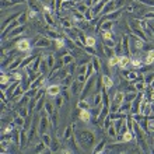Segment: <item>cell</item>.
<instances>
[{
	"label": "cell",
	"mask_w": 154,
	"mask_h": 154,
	"mask_svg": "<svg viewBox=\"0 0 154 154\" xmlns=\"http://www.w3.org/2000/svg\"><path fill=\"white\" fill-rule=\"evenodd\" d=\"M105 150V140H101V142L98 143L97 146L94 147V153H102V151Z\"/></svg>",
	"instance_id": "cell-35"
},
{
	"label": "cell",
	"mask_w": 154,
	"mask_h": 154,
	"mask_svg": "<svg viewBox=\"0 0 154 154\" xmlns=\"http://www.w3.org/2000/svg\"><path fill=\"white\" fill-rule=\"evenodd\" d=\"M56 100H55V105H56V108H60L62 105H63V101H65V97H63V95H62L60 97V94H59V95H56Z\"/></svg>",
	"instance_id": "cell-45"
},
{
	"label": "cell",
	"mask_w": 154,
	"mask_h": 154,
	"mask_svg": "<svg viewBox=\"0 0 154 154\" xmlns=\"http://www.w3.org/2000/svg\"><path fill=\"white\" fill-rule=\"evenodd\" d=\"M118 63H119V56H116V55L108 59V66L109 67H115V66H118Z\"/></svg>",
	"instance_id": "cell-40"
},
{
	"label": "cell",
	"mask_w": 154,
	"mask_h": 154,
	"mask_svg": "<svg viewBox=\"0 0 154 154\" xmlns=\"http://www.w3.org/2000/svg\"><path fill=\"white\" fill-rule=\"evenodd\" d=\"M60 93H62V87L59 84H49L48 87H46V94H48L51 98H55Z\"/></svg>",
	"instance_id": "cell-4"
},
{
	"label": "cell",
	"mask_w": 154,
	"mask_h": 154,
	"mask_svg": "<svg viewBox=\"0 0 154 154\" xmlns=\"http://www.w3.org/2000/svg\"><path fill=\"white\" fill-rule=\"evenodd\" d=\"M13 123H14V126L16 128H24V125H25V118H23V116H20V115H17L14 119H13Z\"/></svg>",
	"instance_id": "cell-21"
},
{
	"label": "cell",
	"mask_w": 154,
	"mask_h": 154,
	"mask_svg": "<svg viewBox=\"0 0 154 154\" xmlns=\"http://www.w3.org/2000/svg\"><path fill=\"white\" fill-rule=\"evenodd\" d=\"M73 130H74V125H69L67 128L65 129V132H63V139L65 140H69V139L73 137Z\"/></svg>",
	"instance_id": "cell-18"
},
{
	"label": "cell",
	"mask_w": 154,
	"mask_h": 154,
	"mask_svg": "<svg viewBox=\"0 0 154 154\" xmlns=\"http://www.w3.org/2000/svg\"><path fill=\"white\" fill-rule=\"evenodd\" d=\"M74 67H77L76 66V63H70V65H67V72H69V74H73V72H74Z\"/></svg>",
	"instance_id": "cell-53"
},
{
	"label": "cell",
	"mask_w": 154,
	"mask_h": 154,
	"mask_svg": "<svg viewBox=\"0 0 154 154\" xmlns=\"http://www.w3.org/2000/svg\"><path fill=\"white\" fill-rule=\"evenodd\" d=\"M63 2H65V0H55V10H56V11H59V10L62 8Z\"/></svg>",
	"instance_id": "cell-52"
},
{
	"label": "cell",
	"mask_w": 154,
	"mask_h": 154,
	"mask_svg": "<svg viewBox=\"0 0 154 154\" xmlns=\"http://www.w3.org/2000/svg\"><path fill=\"white\" fill-rule=\"evenodd\" d=\"M11 77H13V80H14V81L24 80V76H23V73H20V72H14V73L11 74Z\"/></svg>",
	"instance_id": "cell-46"
},
{
	"label": "cell",
	"mask_w": 154,
	"mask_h": 154,
	"mask_svg": "<svg viewBox=\"0 0 154 154\" xmlns=\"http://www.w3.org/2000/svg\"><path fill=\"white\" fill-rule=\"evenodd\" d=\"M144 6H149V7H154V0H140Z\"/></svg>",
	"instance_id": "cell-54"
},
{
	"label": "cell",
	"mask_w": 154,
	"mask_h": 154,
	"mask_svg": "<svg viewBox=\"0 0 154 154\" xmlns=\"http://www.w3.org/2000/svg\"><path fill=\"white\" fill-rule=\"evenodd\" d=\"M45 21H46V23H48V24L51 25V27H55V24H56V23H55V20H53V17H52V14H51V13H45Z\"/></svg>",
	"instance_id": "cell-43"
},
{
	"label": "cell",
	"mask_w": 154,
	"mask_h": 154,
	"mask_svg": "<svg viewBox=\"0 0 154 154\" xmlns=\"http://www.w3.org/2000/svg\"><path fill=\"white\" fill-rule=\"evenodd\" d=\"M27 139H28V134L25 133V129L21 130V136H20V146H21V149L27 146Z\"/></svg>",
	"instance_id": "cell-33"
},
{
	"label": "cell",
	"mask_w": 154,
	"mask_h": 154,
	"mask_svg": "<svg viewBox=\"0 0 154 154\" xmlns=\"http://www.w3.org/2000/svg\"><path fill=\"white\" fill-rule=\"evenodd\" d=\"M153 87H154V80L151 81V84H150V88H153Z\"/></svg>",
	"instance_id": "cell-55"
},
{
	"label": "cell",
	"mask_w": 154,
	"mask_h": 154,
	"mask_svg": "<svg viewBox=\"0 0 154 154\" xmlns=\"http://www.w3.org/2000/svg\"><path fill=\"white\" fill-rule=\"evenodd\" d=\"M85 45H87V46H94V48H95V45H97V38L94 37V35H87Z\"/></svg>",
	"instance_id": "cell-32"
},
{
	"label": "cell",
	"mask_w": 154,
	"mask_h": 154,
	"mask_svg": "<svg viewBox=\"0 0 154 154\" xmlns=\"http://www.w3.org/2000/svg\"><path fill=\"white\" fill-rule=\"evenodd\" d=\"M45 100H44V97L42 98H39V100H38L37 101V106H35V112H39V111H42L45 108Z\"/></svg>",
	"instance_id": "cell-41"
},
{
	"label": "cell",
	"mask_w": 154,
	"mask_h": 154,
	"mask_svg": "<svg viewBox=\"0 0 154 154\" xmlns=\"http://www.w3.org/2000/svg\"><path fill=\"white\" fill-rule=\"evenodd\" d=\"M55 108H56V105H55L52 101H46V102H45V108H44V109L51 116L55 114Z\"/></svg>",
	"instance_id": "cell-23"
},
{
	"label": "cell",
	"mask_w": 154,
	"mask_h": 154,
	"mask_svg": "<svg viewBox=\"0 0 154 154\" xmlns=\"http://www.w3.org/2000/svg\"><path fill=\"white\" fill-rule=\"evenodd\" d=\"M24 31H25V25H18V27H16L11 32L8 34V39H11V38L18 37V35H21V34H24Z\"/></svg>",
	"instance_id": "cell-13"
},
{
	"label": "cell",
	"mask_w": 154,
	"mask_h": 154,
	"mask_svg": "<svg viewBox=\"0 0 154 154\" xmlns=\"http://www.w3.org/2000/svg\"><path fill=\"white\" fill-rule=\"evenodd\" d=\"M91 111L90 109H80V121L84 123H88L91 121Z\"/></svg>",
	"instance_id": "cell-11"
},
{
	"label": "cell",
	"mask_w": 154,
	"mask_h": 154,
	"mask_svg": "<svg viewBox=\"0 0 154 154\" xmlns=\"http://www.w3.org/2000/svg\"><path fill=\"white\" fill-rule=\"evenodd\" d=\"M84 18H85V20H87V21H91V20H93V18H94V16H93V11H91V7H90L88 10H87V11L84 13Z\"/></svg>",
	"instance_id": "cell-49"
},
{
	"label": "cell",
	"mask_w": 154,
	"mask_h": 154,
	"mask_svg": "<svg viewBox=\"0 0 154 154\" xmlns=\"http://www.w3.org/2000/svg\"><path fill=\"white\" fill-rule=\"evenodd\" d=\"M48 38H53V39H56V38H59V32L57 31H48Z\"/></svg>",
	"instance_id": "cell-51"
},
{
	"label": "cell",
	"mask_w": 154,
	"mask_h": 154,
	"mask_svg": "<svg viewBox=\"0 0 154 154\" xmlns=\"http://www.w3.org/2000/svg\"><path fill=\"white\" fill-rule=\"evenodd\" d=\"M130 66V57L128 55H121L119 56V63H118V67L119 69H126V67H129Z\"/></svg>",
	"instance_id": "cell-9"
},
{
	"label": "cell",
	"mask_w": 154,
	"mask_h": 154,
	"mask_svg": "<svg viewBox=\"0 0 154 154\" xmlns=\"http://www.w3.org/2000/svg\"><path fill=\"white\" fill-rule=\"evenodd\" d=\"M46 80H48V79H46L45 74H39V76L29 84V88H41V87H44V84H45V81Z\"/></svg>",
	"instance_id": "cell-7"
},
{
	"label": "cell",
	"mask_w": 154,
	"mask_h": 154,
	"mask_svg": "<svg viewBox=\"0 0 154 154\" xmlns=\"http://www.w3.org/2000/svg\"><path fill=\"white\" fill-rule=\"evenodd\" d=\"M101 79H102V85H104V88H106V90L112 88V85H114V80H112V77L108 76V74H104Z\"/></svg>",
	"instance_id": "cell-12"
},
{
	"label": "cell",
	"mask_w": 154,
	"mask_h": 154,
	"mask_svg": "<svg viewBox=\"0 0 154 154\" xmlns=\"http://www.w3.org/2000/svg\"><path fill=\"white\" fill-rule=\"evenodd\" d=\"M102 49H104V55H105L108 59L116 55V53H115V48H111L108 45H102Z\"/></svg>",
	"instance_id": "cell-20"
},
{
	"label": "cell",
	"mask_w": 154,
	"mask_h": 154,
	"mask_svg": "<svg viewBox=\"0 0 154 154\" xmlns=\"http://www.w3.org/2000/svg\"><path fill=\"white\" fill-rule=\"evenodd\" d=\"M41 140H42V142H44L48 147H51V143H52V137H51L49 134L42 133V134H41Z\"/></svg>",
	"instance_id": "cell-39"
},
{
	"label": "cell",
	"mask_w": 154,
	"mask_h": 154,
	"mask_svg": "<svg viewBox=\"0 0 154 154\" xmlns=\"http://www.w3.org/2000/svg\"><path fill=\"white\" fill-rule=\"evenodd\" d=\"M130 65L133 66V67H136V69H140V67H143L142 57L139 56V55H134V57H132V59H130Z\"/></svg>",
	"instance_id": "cell-17"
},
{
	"label": "cell",
	"mask_w": 154,
	"mask_h": 154,
	"mask_svg": "<svg viewBox=\"0 0 154 154\" xmlns=\"http://www.w3.org/2000/svg\"><path fill=\"white\" fill-rule=\"evenodd\" d=\"M134 137H136V136H134V132H132V130H126L125 133L118 134L116 136V139L121 143H129V142H132Z\"/></svg>",
	"instance_id": "cell-5"
},
{
	"label": "cell",
	"mask_w": 154,
	"mask_h": 154,
	"mask_svg": "<svg viewBox=\"0 0 154 154\" xmlns=\"http://www.w3.org/2000/svg\"><path fill=\"white\" fill-rule=\"evenodd\" d=\"M27 14H28V18H35L38 11L37 10H32V8H28V10H27Z\"/></svg>",
	"instance_id": "cell-50"
},
{
	"label": "cell",
	"mask_w": 154,
	"mask_h": 154,
	"mask_svg": "<svg viewBox=\"0 0 154 154\" xmlns=\"http://www.w3.org/2000/svg\"><path fill=\"white\" fill-rule=\"evenodd\" d=\"M101 37L104 41L114 39V32H112V31H101Z\"/></svg>",
	"instance_id": "cell-38"
},
{
	"label": "cell",
	"mask_w": 154,
	"mask_h": 154,
	"mask_svg": "<svg viewBox=\"0 0 154 154\" xmlns=\"http://www.w3.org/2000/svg\"><path fill=\"white\" fill-rule=\"evenodd\" d=\"M77 109H90L88 102L85 101V100H80L79 104H77Z\"/></svg>",
	"instance_id": "cell-44"
},
{
	"label": "cell",
	"mask_w": 154,
	"mask_h": 154,
	"mask_svg": "<svg viewBox=\"0 0 154 154\" xmlns=\"http://www.w3.org/2000/svg\"><path fill=\"white\" fill-rule=\"evenodd\" d=\"M136 97H137V91H126L125 93V101L128 102H132Z\"/></svg>",
	"instance_id": "cell-29"
},
{
	"label": "cell",
	"mask_w": 154,
	"mask_h": 154,
	"mask_svg": "<svg viewBox=\"0 0 154 154\" xmlns=\"http://www.w3.org/2000/svg\"><path fill=\"white\" fill-rule=\"evenodd\" d=\"M106 133H108V136H111V137H116V136H118V130H116V128H115L114 123H112V125L106 129Z\"/></svg>",
	"instance_id": "cell-37"
},
{
	"label": "cell",
	"mask_w": 154,
	"mask_h": 154,
	"mask_svg": "<svg viewBox=\"0 0 154 154\" xmlns=\"http://www.w3.org/2000/svg\"><path fill=\"white\" fill-rule=\"evenodd\" d=\"M52 45V41H51V38L48 37H44V38H39V39L37 41V44H35V46L39 49H46L49 48Z\"/></svg>",
	"instance_id": "cell-8"
},
{
	"label": "cell",
	"mask_w": 154,
	"mask_h": 154,
	"mask_svg": "<svg viewBox=\"0 0 154 154\" xmlns=\"http://www.w3.org/2000/svg\"><path fill=\"white\" fill-rule=\"evenodd\" d=\"M62 60H63L65 66H67V65H70V63H73L74 62V56L72 55V53H66L65 56H62Z\"/></svg>",
	"instance_id": "cell-30"
},
{
	"label": "cell",
	"mask_w": 154,
	"mask_h": 154,
	"mask_svg": "<svg viewBox=\"0 0 154 154\" xmlns=\"http://www.w3.org/2000/svg\"><path fill=\"white\" fill-rule=\"evenodd\" d=\"M18 20V23H20V25H25V23H27V20H28V14H27V10L25 11H23L20 14V17L17 18Z\"/></svg>",
	"instance_id": "cell-36"
},
{
	"label": "cell",
	"mask_w": 154,
	"mask_h": 154,
	"mask_svg": "<svg viewBox=\"0 0 154 154\" xmlns=\"http://www.w3.org/2000/svg\"><path fill=\"white\" fill-rule=\"evenodd\" d=\"M51 151L52 153H56V151L60 150V143H59V140H57L56 137H52V143H51Z\"/></svg>",
	"instance_id": "cell-24"
},
{
	"label": "cell",
	"mask_w": 154,
	"mask_h": 154,
	"mask_svg": "<svg viewBox=\"0 0 154 154\" xmlns=\"http://www.w3.org/2000/svg\"><path fill=\"white\" fill-rule=\"evenodd\" d=\"M45 57H46V62H48V66L51 67V70H52L53 66H55V62H56L55 56H53V55H45Z\"/></svg>",
	"instance_id": "cell-42"
},
{
	"label": "cell",
	"mask_w": 154,
	"mask_h": 154,
	"mask_svg": "<svg viewBox=\"0 0 154 154\" xmlns=\"http://www.w3.org/2000/svg\"><path fill=\"white\" fill-rule=\"evenodd\" d=\"M93 106H102V93L101 91H97L95 95H94Z\"/></svg>",
	"instance_id": "cell-22"
},
{
	"label": "cell",
	"mask_w": 154,
	"mask_h": 154,
	"mask_svg": "<svg viewBox=\"0 0 154 154\" xmlns=\"http://www.w3.org/2000/svg\"><path fill=\"white\" fill-rule=\"evenodd\" d=\"M115 10H118L116 8V3H115V0H109L108 3L104 6V8H102V11L100 13V17L105 16V14H109V13L115 11Z\"/></svg>",
	"instance_id": "cell-6"
},
{
	"label": "cell",
	"mask_w": 154,
	"mask_h": 154,
	"mask_svg": "<svg viewBox=\"0 0 154 154\" xmlns=\"http://www.w3.org/2000/svg\"><path fill=\"white\" fill-rule=\"evenodd\" d=\"M60 25L63 28H73L74 27V23L73 21L67 20V18H60Z\"/></svg>",
	"instance_id": "cell-31"
},
{
	"label": "cell",
	"mask_w": 154,
	"mask_h": 154,
	"mask_svg": "<svg viewBox=\"0 0 154 154\" xmlns=\"http://www.w3.org/2000/svg\"><path fill=\"white\" fill-rule=\"evenodd\" d=\"M51 115L46 112V111H42V114H41V118H39V125H38V129H39V133H46V130L49 128V123H51V119H49Z\"/></svg>",
	"instance_id": "cell-2"
},
{
	"label": "cell",
	"mask_w": 154,
	"mask_h": 154,
	"mask_svg": "<svg viewBox=\"0 0 154 154\" xmlns=\"http://www.w3.org/2000/svg\"><path fill=\"white\" fill-rule=\"evenodd\" d=\"M77 143L83 147H90L94 146V143H95V137H94V133L93 132H90V130H79L77 133Z\"/></svg>",
	"instance_id": "cell-1"
},
{
	"label": "cell",
	"mask_w": 154,
	"mask_h": 154,
	"mask_svg": "<svg viewBox=\"0 0 154 154\" xmlns=\"http://www.w3.org/2000/svg\"><path fill=\"white\" fill-rule=\"evenodd\" d=\"M112 123H114V121H111V118H109V116H106L105 119H104V125H102V128H104V129L106 130L111 125H112Z\"/></svg>",
	"instance_id": "cell-47"
},
{
	"label": "cell",
	"mask_w": 154,
	"mask_h": 154,
	"mask_svg": "<svg viewBox=\"0 0 154 154\" xmlns=\"http://www.w3.org/2000/svg\"><path fill=\"white\" fill-rule=\"evenodd\" d=\"M53 44H55V48L59 51V49H63L66 48V44H65V37L63 38H56V39L53 41Z\"/></svg>",
	"instance_id": "cell-27"
},
{
	"label": "cell",
	"mask_w": 154,
	"mask_h": 154,
	"mask_svg": "<svg viewBox=\"0 0 154 154\" xmlns=\"http://www.w3.org/2000/svg\"><path fill=\"white\" fill-rule=\"evenodd\" d=\"M23 60H24V57L23 56H16V59L8 65V70H16L17 67H20L21 63H23Z\"/></svg>",
	"instance_id": "cell-16"
},
{
	"label": "cell",
	"mask_w": 154,
	"mask_h": 154,
	"mask_svg": "<svg viewBox=\"0 0 154 154\" xmlns=\"http://www.w3.org/2000/svg\"><path fill=\"white\" fill-rule=\"evenodd\" d=\"M79 69H77V76L79 74H85L87 73V65H80V66H77Z\"/></svg>",
	"instance_id": "cell-48"
},
{
	"label": "cell",
	"mask_w": 154,
	"mask_h": 154,
	"mask_svg": "<svg viewBox=\"0 0 154 154\" xmlns=\"http://www.w3.org/2000/svg\"><path fill=\"white\" fill-rule=\"evenodd\" d=\"M121 17V10H115V11L109 13V14H105L104 20H109V21H115Z\"/></svg>",
	"instance_id": "cell-19"
},
{
	"label": "cell",
	"mask_w": 154,
	"mask_h": 154,
	"mask_svg": "<svg viewBox=\"0 0 154 154\" xmlns=\"http://www.w3.org/2000/svg\"><path fill=\"white\" fill-rule=\"evenodd\" d=\"M88 6H87V4L84 3V2H83V3H81V2H79V3L76 4V10H79V11L80 13H83V14H84L85 11H87V10H88Z\"/></svg>",
	"instance_id": "cell-34"
},
{
	"label": "cell",
	"mask_w": 154,
	"mask_h": 154,
	"mask_svg": "<svg viewBox=\"0 0 154 154\" xmlns=\"http://www.w3.org/2000/svg\"><path fill=\"white\" fill-rule=\"evenodd\" d=\"M132 84H133L134 90H136L137 93H144V90H146V83H144V80L132 81Z\"/></svg>",
	"instance_id": "cell-15"
},
{
	"label": "cell",
	"mask_w": 154,
	"mask_h": 154,
	"mask_svg": "<svg viewBox=\"0 0 154 154\" xmlns=\"http://www.w3.org/2000/svg\"><path fill=\"white\" fill-rule=\"evenodd\" d=\"M123 101H125V93L119 90V91H116V93H115V95H114V104L119 106Z\"/></svg>",
	"instance_id": "cell-14"
},
{
	"label": "cell",
	"mask_w": 154,
	"mask_h": 154,
	"mask_svg": "<svg viewBox=\"0 0 154 154\" xmlns=\"http://www.w3.org/2000/svg\"><path fill=\"white\" fill-rule=\"evenodd\" d=\"M144 63L146 65H153L154 63V49H150L149 52H147V56L144 59Z\"/></svg>",
	"instance_id": "cell-28"
},
{
	"label": "cell",
	"mask_w": 154,
	"mask_h": 154,
	"mask_svg": "<svg viewBox=\"0 0 154 154\" xmlns=\"http://www.w3.org/2000/svg\"><path fill=\"white\" fill-rule=\"evenodd\" d=\"M16 48L18 52H28L31 49V42H29L27 38H23L16 44Z\"/></svg>",
	"instance_id": "cell-3"
},
{
	"label": "cell",
	"mask_w": 154,
	"mask_h": 154,
	"mask_svg": "<svg viewBox=\"0 0 154 154\" xmlns=\"http://www.w3.org/2000/svg\"><path fill=\"white\" fill-rule=\"evenodd\" d=\"M83 87H84V84L83 83H79V81H73L72 83V85H70V90H72V94H74V95H80L81 94V90H83Z\"/></svg>",
	"instance_id": "cell-10"
},
{
	"label": "cell",
	"mask_w": 154,
	"mask_h": 154,
	"mask_svg": "<svg viewBox=\"0 0 154 154\" xmlns=\"http://www.w3.org/2000/svg\"><path fill=\"white\" fill-rule=\"evenodd\" d=\"M91 63H93V66H94L95 73H100V72H101V62H100V59H98L97 56H93V59H91Z\"/></svg>",
	"instance_id": "cell-26"
},
{
	"label": "cell",
	"mask_w": 154,
	"mask_h": 154,
	"mask_svg": "<svg viewBox=\"0 0 154 154\" xmlns=\"http://www.w3.org/2000/svg\"><path fill=\"white\" fill-rule=\"evenodd\" d=\"M143 79H144V83L146 84H151V81L154 80V72H144L143 73Z\"/></svg>",
	"instance_id": "cell-25"
}]
</instances>
